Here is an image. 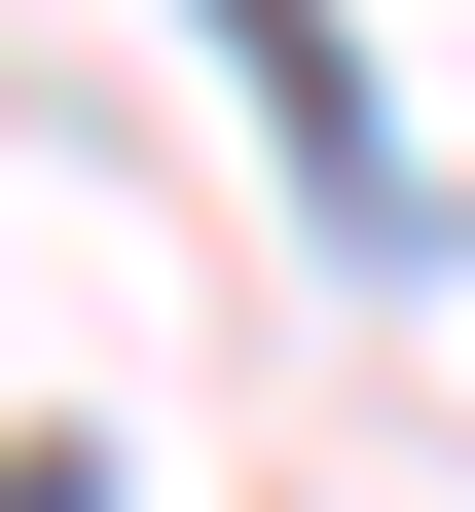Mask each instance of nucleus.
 Here are the masks:
<instances>
[{"instance_id": "1", "label": "nucleus", "mask_w": 475, "mask_h": 512, "mask_svg": "<svg viewBox=\"0 0 475 512\" xmlns=\"http://www.w3.org/2000/svg\"><path fill=\"white\" fill-rule=\"evenodd\" d=\"M183 37H220V74L293 110V183H329V220H366V256L439 220V183H402V110H366V37H329V0H183Z\"/></svg>"}]
</instances>
